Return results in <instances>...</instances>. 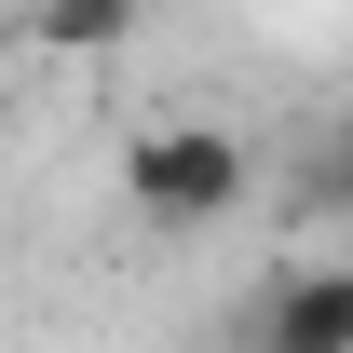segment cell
<instances>
[{
    "mask_svg": "<svg viewBox=\"0 0 353 353\" xmlns=\"http://www.w3.org/2000/svg\"><path fill=\"white\" fill-rule=\"evenodd\" d=\"M245 190H259V163H245L231 123H136L123 136V204L150 231H218V218H245Z\"/></svg>",
    "mask_w": 353,
    "mask_h": 353,
    "instance_id": "1",
    "label": "cell"
},
{
    "mask_svg": "<svg viewBox=\"0 0 353 353\" xmlns=\"http://www.w3.org/2000/svg\"><path fill=\"white\" fill-rule=\"evenodd\" d=\"M245 353H353V272L340 259H285L245 299V326H231Z\"/></svg>",
    "mask_w": 353,
    "mask_h": 353,
    "instance_id": "2",
    "label": "cell"
},
{
    "mask_svg": "<svg viewBox=\"0 0 353 353\" xmlns=\"http://www.w3.org/2000/svg\"><path fill=\"white\" fill-rule=\"evenodd\" d=\"M28 41H41V54H123L136 14H123V0H68V14H28Z\"/></svg>",
    "mask_w": 353,
    "mask_h": 353,
    "instance_id": "3",
    "label": "cell"
}]
</instances>
